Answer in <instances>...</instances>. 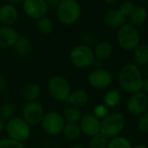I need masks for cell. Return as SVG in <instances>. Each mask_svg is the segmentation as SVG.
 I'll list each match as a JSON object with an SVG mask.
<instances>
[{"label":"cell","mask_w":148,"mask_h":148,"mask_svg":"<svg viewBox=\"0 0 148 148\" xmlns=\"http://www.w3.org/2000/svg\"><path fill=\"white\" fill-rule=\"evenodd\" d=\"M0 148H25V146L24 143L5 138L0 139Z\"/></svg>","instance_id":"32"},{"label":"cell","mask_w":148,"mask_h":148,"mask_svg":"<svg viewBox=\"0 0 148 148\" xmlns=\"http://www.w3.org/2000/svg\"><path fill=\"white\" fill-rule=\"evenodd\" d=\"M116 38L119 46L125 51L134 50L139 45L140 41V35L138 29L130 24H125L119 27Z\"/></svg>","instance_id":"7"},{"label":"cell","mask_w":148,"mask_h":148,"mask_svg":"<svg viewBox=\"0 0 148 148\" xmlns=\"http://www.w3.org/2000/svg\"><path fill=\"white\" fill-rule=\"evenodd\" d=\"M45 2H46L48 7L57 8L58 6V5L60 4L61 0H45Z\"/></svg>","instance_id":"34"},{"label":"cell","mask_w":148,"mask_h":148,"mask_svg":"<svg viewBox=\"0 0 148 148\" xmlns=\"http://www.w3.org/2000/svg\"><path fill=\"white\" fill-rule=\"evenodd\" d=\"M106 148H132V145L126 138L118 136L108 141Z\"/></svg>","instance_id":"27"},{"label":"cell","mask_w":148,"mask_h":148,"mask_svg":"<svg viewBox=\"0 0 148 148\" xmlns=\"http://www.w3.org/2000/svg\"><path fill=\"white\" fill-rule=\"evenodd\" d=\"M47 90L52 99L58 102H67L71 87L69 80L64 76L55 75L50 79Z\"/></svg>","instance_id":"4"},{"label":"cell","mask_w":148,"mask_h":148,"mask_svg":"<svg viewBox=\"0 0 148 148\" xmlns=\"http://www.w3.org/2000/svg\"><path fill=\"white\" fill-rule=\"evenodd\" d=\"M18 37V32L12 26L0 25V48L13 47Z\"/></svg>","instance_id":"15"},{"label":"cell","mask_w":148,"mask_h":148,"mask_svg":"<svg viewBox=\"0 0 148 148\" xmlns=\"http://www.w3.org/2000/svg\"><path fill=\"white\" fill-rule=\"evenodd\" d=\"M87 81L91 87L96 90H104L111 86L112 82V75L106 69H93L88 74Z\"/></svg>","instance_id":"9"},{"label":"cell","mask_w":148,"mask_h":148,"mask_svg":"<svg viewBox=\"0 0 148 148\" xmlns=\"http://www.w3.org/2000/svg\"><path fill=\"white\" fill-rule=\"evenodd\" d=\"M89 101V93L82 88L75 89L71 92L70 96L67 99V103L70 106L81 108L87 105Z\"/></svg>","instance_id":"17"},{"label":"cell","mask_w":148,"mask_h":148,"mask_svg":"<svg viewBox=\"0 0 148 148\" xmlns=\"http://www.w3.org/2000/svg\"><path fill=\"white\" fill-rule=\"evenodd\" d=\"M31 42L28 38L25 36H19L13 45L15 53L18 57H25L31 51Z\"/></svg>","instance_id":"20"},{"label":"cell","mask_w":148,"mask_h":148,"mask_svg":"<svg viewBox=\"0 0 148 148\" xmlns=\"http://www.w3.org/2000/svg\"><path fill=\"white\" fill-rule=\"evenodd\" d=\"M4 129H5V121L0 117V133L3 132Z\"/></svg>","instance_id":"38"},{"label":"cell","mask_w":148,"mask_h":148,"mask_svg":"<svg viewBox=\"0 0 148 148\" xmlns=\"http://www.w3.org/2000/svg\"><path fill=\"white\" fill-rule=\"evenodd\" d=\"M132 148H148L146 145H143V144H138L134 146H132Z\"/></svg>","instance_id":"39"},{"label":"cell","mask_w":148,"mask_h":148,"mask_svg":"<svg viewBox=\"0 0 148 148\" xmlns=\"http://www.w3.org/2000/svg\"><path fill=\"white\" fill-rule=\"evenodd\" d=\"M120 99L121 93L118 89H110L103 97V104L109 109L114 108L119 104Z\"/></svg>","instance_id":"22"},{"label":"cell","mask_w":148,"mask_h":148,"mask_svg":"<svg viewBox=\"0 0 148 148\" xmlns=\"http://www.w3.org/2000/svg\"><path fill=\"white\" fill-rule=\"evenodd\" d=\"M80 15L81 6L77 0H61L57 7V18L64 25L75 24L80 18Z\"/></svg>","instance_id":"2"},{"label":"cell","mask_w":148,"mask_h":148,"mask_svg":"<svg viewBox=\"0 0 148 148\" xmlns=\"http://www.w3.org/2000/svg\"><path fill=\"white\" fill-rule=\"evenodd\" d=\"M147 18L146 9L143 6H135L132 12L129 15V19L131 25L133 26H138L143 25Z\"/></svg>","instance_id":"19"},{"label":"cell","mask_w":148,"mask_h":148,"mask_svg":"<svg viewBox=\"0 0 148 148\" xmlns=\"http://www.w3.org/2000/svg\"><path fill=\"white\" fill-rule=\"evenodd\" d=\"M125 16H124L119 9H110L103 16L105 25L111 28H119L125 24Z\"/></svg>","instance_id":"16"},{"label":"cell","mask_w":148,"mask_h":148,"mask_svg":"<svg viewBox=\"0 0 148 148\" xmlns=\"http://www.w3.org/2000/svg\"><path fill=\"white\" fill-rule=\"evenodd\" d=\"M40 125L46 134L55 136L62 132L65 121L62 113L57 111H50L45 113Z\"/></svg>","instance_id":"8"},{"label":"cell","mask_w":148,"mask_h":148,"mask_svg":"<svg viewBox=\"0 0 148 148\" xmlns=\"http://www.w3.org/2000/svg\"><path fill=\"white\" fill-rule=\"evenodd\" d=\"M109 108L106 107L104 104H99L95 106L92 109V115L96 117L98 119L101 120L103 119L106 116L109 114Z\"/></svg>","instance_id":"30"},{"label":"cell","mask_w":148,"mask_h":148,"mask_svg":"<svg viewBox=\"0 0 148 148\" xmlns=\"http://www.w3.org/2000/svg\"><path fill=\"white\" fill-rule=\"evenodd\" d=\"M22 6L25 14L35 20L45 17L49 10L45 0H25Z\"/></svg>","instance_id":"12"},{"label":"cell","mask_w":148,"mask_h":148,"mask_svg":"<svg viewBox=\"0 0 148 148\" xmlns=\"http://www.w3.org/2000/svg\"><path fill=\"white\" fill-rule=\"evenodd\" d=\"M143 73L134 64H126L121 67L118 75V81L121 89L128 94L142 90Z\"/></svg>","instance_id":"1"},{"label":"cell","mask_w":148,"mask_h":148,"mask_svg":"<svg viewBox=\"0 0 148 148\" xmlns=\"http://www.w3.org/2000/svg\"><path fill=\"white\" fill-rule=\"evenodd\" d=\"M70 61L77 68L85 69L92 65L95 56L93 49L86 44L77 45L70 51Z\"/></svg>","instance_id":"6"},{"label":"cell","mask_w":148,"mask_h":148,"mask_svg":"<svg viewBox=\"0 0 148 148\" xmlns=\"http://www.w3.org/2000/svg\"><path fill=\"white\" fill-rule=\"evenodd\" d=\"M16 108L13 104L10 102H5L0 107V117L3 120H8L15 116Z\"/></svg>","instance_id":"28"},{"label":"cell","mask_w":148,"mask_h":148,"mask_svg":"<svg viewBox=\"0 0 148 148\" xmlns=\"http://www.w3.org/2000/svg\"><path fill=\"white\" fill-rule=\"evenodd\" d=\"M94 56L96 59L99 60H106L109 58L112 53V46L107 41H101L98 43L93 49Z\"/></svg>","instance_id":"18"},{"label":"cell","mask_w":148,"mask_h":148,"mask_svg":"<svg viewBox=\"0 0 148 148\" xmlns=\"http://www.w3.org/2000/svg\"><path fill=\"white\" fill-rule=\"evenodd\" d=\"M17 7L11 4H5L0 7V24L5 26H12L18 19Z\"/></svg>","instance_id":"14"},{"label":"cell","mask_w":148,"mask_h":148,"mask_svg":"<svg viewBox=\"0 0 148 148\" xmlns=\"http://www.w3.org/2000/svg\"><path fill=\"white\" fill-rule=\"evenodd\" d=\"M78 124L81 130V133L85 134L87 137L91 138L99 133L100 120L94 117L92 113L83 115Z\"/></svg>","instance_id":"13"},{"label":"cell","mask_w":148,"mask_h":148,"mask_svg":"<svg viewBox=\"0 0 148 148\" xmlns=\"http://www.w3.org/2000/svg\"><path fill=\"white\" fill-rule=\"evenodd\" d=\"M108 138L101 133H98L92 137L89 141V145L91 148H106L108 145Z\"/></svg>","instance_id":"29"},{"label":"cell","mask_w":148,"mask_h":148,"mask_svg":"<svg viewBox=\"0 0 148 148\" xmlns=\"http://www.w3.org/2000/svg\"><path fill=\"white\" fill-rule=\"evenodd\" d=\"M148 108V96L144 92L131 94L126 102V109L131 115L139 116Z\"/></svg>","instance_id":"11"},{"label":"cell","mask_w":148,"mask_h":148,"mask_svg":"<svg viewBox=\"0 0 148 148\" xmlns=\"http://www.w3.org/2000/svg\"><path fill=\"white\" fill-rule=\"evenodd\" d=\"M6 86H7V80H6V79L3 75H0V91L5 89Z\"/></svg>","instance_id":"35"},{"label":"cell","mask_w":148,"mask_h":148,"mask_svg":"<svg viewBox=\"0 0 148 148\" xmlns=\"http://www.w3.org/2000/svg\"><path fill=\"white\" fill-rule=\"evenodd\" d=\"M8 1H9V4L17 6V5H23V3H24L25 0H8Z\"/></svg>","instance_id":"37"},{"label":"cell","mask_w":148,"mask_h":148,"mask_svg":"<svg viewBox=\"0 0 148 148\" xmlns=\"http://www.w3.org/2000/svg\"><path fill=\"white\" fill-rule=\"evenodd\" d=\"M43 106L38 101L27 102L23 108V119L29 125H39L45 115Z\"/></svg>","instance_id":"10"},{"label":"cell","mask_w":148,"mask_h":148,"mask_svg":"<svg viewBox=\"0 0 148 148\" xmlns=\"http://www.w3.org/2000/svg\"><path fill=\"white\" fill-rule=\"evenodd\" d=\"M133 58L136 64L141 66L148 65V45H138L133 50Z\"/></svg>","instance_id":"23"},{"label":"cell","mask_w":148,"mask_h":148,"mask_svg":"<svg viewBox=\"0 0 148 148\" xmlns=\"http://www.w3.org/2000/svg\"><path fill=\"white\" fill-rule=\"evenodd\" d=\"M0 1H1V0H0Z\"/></svg>","instance_id":"43"},{"label":"cell","mask_w":148,"mask_h":148,"mask_svg":"<svg viewBox=\"0 0 148 148\" xmlns=\"http://www.w3.org/2000/svg\"><path fill=\"white\" fill-rule=\"evenodd\" d=\"M125 127V118L120 112H110L100 120L99 133L107 138L119 136Z\"/></svg>","instance_id":"5"},{"label":"cell","mask_w":148,"mask_h":148,"mask_svg":"<svg viewBox=\"0 0 148 148\" xmlns=\"http://www.w3.org/2000/svg\"><path fill=\"white\" fill-rule=\"evenodd\" d=\"M62 133L69 140H76L82 134L78 123H65Z\"/></svg>","instance_id":"24"},{"label":"cell","mask_w":148,"mask_h":148,"mask_svg":"<svg viewBox=\"0 0 148 148\" xmlns=\"http://www.w3.org/2000/svg\"><path fill=\"white\" fill-rule=\"evenodd\" d=\"M65 123H79L82 115L79 108L68 106L62 113Z\"/></svg>","instance_id":"25"},{"label":"cell","mask_w":148,"mask_h":148,"mask_svg":"<svg viewBox=\"0 0 148 148\" xmlns=\"http://www.w3.org/2000/svg\"><path fill=\"white\" fill-rule=\"evenodd\" d=\"M135 5L132 1H125L123 2L120 6H119V12L124 15V16H129L130 13L132 12V10L134 9Z\"/></svg>","instance_id":"33"},{"label":"cell","mask_w":148,"mask_h":148,"mask_svg":"<svg viewBox=\"0 0 148 148\" xmlns=\"http://www.w3.org/2000/svg\"><path fill=\"white\" fill-rule=\"evenodd\" d=\"M69 148H85V147L82 146V145H72V146H71Z\"/></svg>","instance_id":"41"},{"label":"cell","mask_w":148,"mask_h":148,"mask_svg":"<svg viewBox=\"0 0 148 148\" xmlns=\"http://www.w3.org/2000/svg\"><path fill=\"white\" fill-rule=\"evenodd\" d=\"M36 27L39 33L43 35H47L52 32L54 25H53V21L49 17L45 16L37 20Z\"/></svg>","instance_id":"26"},{"label":"cell","mask_w":148,"mask_h":148,"mask_svg":"<svg viewBox=\"0 0 148 148\" xmlns=\"http://www.w3.org/2000/svg\"><path fill=\"white\" fill-rule=\"evenodd\" d=\"M142 90L145 91V93H148V78L144 79L142 84Z\"/></svg>","instance_id":"36"},{"label":"cell","mask_w":148,"mask_h":148,"mask_svg":"<svg viewBox=\"0 0 148 148\" xmlns=\"http://www.w3.org/2000/svg\"><path fill=\"white\" fill-rule=\"evenodd\" d=\"M104 2H106V4H114L117 0H103Z\"/></svg>","instance_id":"40"},{"label":"cell","mask_w":148,"mask_h":148,"mask_svg":"<svg viewBox=\"0 0 148 148\" xmlns=\"http://www.w3.org/2000/svg\"><path fill=\"white\" fill-rule=\"evenodd\" d=\"M5 129L8 138L15 141L24 143L31 136V125L21 117H16L8 119L5 124Z\"/></svg>","instance_id":"3"},{"label":"cell","mask_w":148,"mask_h":148,"mask_svg":"<svg viewBox=\"0 0 148 148\" xmlns=\"http://www.w3.org/2000/svg\"><path fill=\"white\" fill-rule=\"evenodd\" d=\"M141 1H144V2H145V1H148V0H141Z\"/></svg>","instance_id":"42"},{"label":"cell","mask_w":148,"mask_h":148,"mask_svg":"<svg viewBox=\"0 0 148 148\" xmlns=\"http://www.w3.org/2000/svg\"><path fill=\"white\" fill-rule=\"evenodd\" d=\"M137 128L142 133H148V112H145L141 115H139Z\"/></svg>","instance_id":"31"},{"label":"cell","mask_w":148,"mask_h":148,"mask_svg":"<svg viewBox=\"0 0 148 148\" xmlns=\"http://www.w3.org/2000/svg\"><path fill=\"white\" fill-rule=\"evenodd\" d=\"M41 93V88L37 83H30L26 85L23 90V97L27 102L37 101Z\"/></svg>","instance_id":"21"}]
</instances>
